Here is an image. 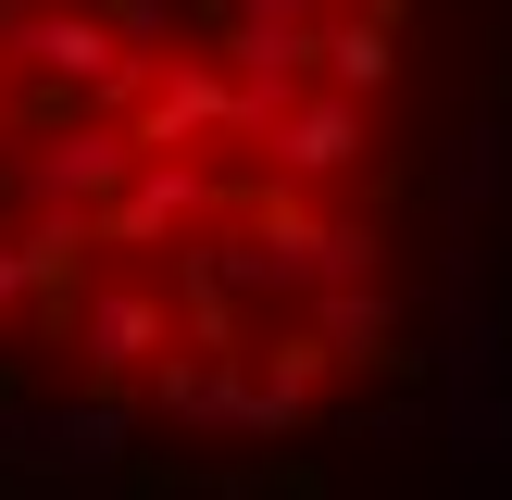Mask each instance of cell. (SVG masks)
Segmentation results:
<instances>
[{"label": "cell", "mask_w": 512, "mask_h": 500, "mask_svg": "<svg viewBox=\"0 0 512 500\" xmlns=\"http://www.w3.org/2000/svg\"><path fill=\"white\" fill-rule=\"evenodd\" d=\"M512 0H0V438L313 450L438 375Z\"/></svg>", "instance_id": "6da1fadb"}]
</instances>
